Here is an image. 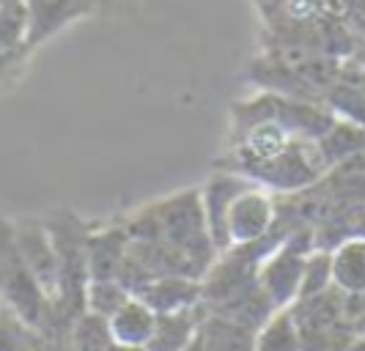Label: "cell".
Wrapping results in <instances>:
<instances>
[{
	"mask_svg": "<svg viewBox=\"0 0 365 351\" xmlns=\"http://www.w3.org/2000/svg\"><path fill=\"white\" fill-rule=\"evenodd\" d=\"M28 28H31V14L28 3L17 0H3L0 3V63H3V77L22 66V50L28 41Z\"/></svg>",
	"mask_w": 365,
	"mask_h": 351,
	"instance_id": "8fae6325",
	"label": "cell"
},
{
	"mask_svg": "<svg viewBox=\"0 0 365 351\" xmlns=\"http://www.w3.org/2000/svg\"><path fill=\"white\" fill-rule=\"evenodd\" d=\"M96 11L93 3H28V14H31V28H28V41L22 50V63L36 53L44 41L58 36L63 28L74 25L77 19L91 17Z\"/></svg>",
	"mask_w": 365,
	"mask_h": 351,
	"instance_id": "8992f818",
	"label": "cell"
},
{
	"mask_svg": "<svg viewBox=\"0 0 365 351\" xmlns=\"http://www.w3.org/2000/svg\"><path fill=\"white\" fill-rule=\"evenodd\" d=\"M132 239L127 234V225H91L86 253H88V275L91 280H118L121 266L127 263Z\"/></svg>",
	"mask_w": 365,
	"mask_h": 351,
	"instance_id": "5b68a950",
	"label": "cell"
},
{
	"mask_svg": "<svg viewBox=\"0 0 365 351\" xmlns=\"http://www.w3.org/2000/svg\"><path fill=\"white\" fill-rule=\"evenodd\" d=\"M316 250L313 228H299L286 241L272 247L261 263H258V288L267 296V302L280 310H292L302 296V283H305V269L308 258Z\"/></svg>",
	"mask_w": 365,
	"mask_h": 351,
	"instance_id": "277c9868",
	"label": "cell"
},
{
	"mask_svg": "<svg viewBox=\"0 0 365 351\" xmlns=\"http://www.w3.org/2000/svg\"><path fill=\"white\" fill-rule=\"evenodd\" d=\"M324 108L341 121H351L365 130V66L349 58L324 96Z\"/></svg>",
	"mask_w": 365,
	"mask_h": 351,
	"instance_id": "52a82bcc",
	"label": "cell"
},
{
	"mask_svg": "<svg viewBox=\"0 0 365 351\" xmlns=\"http://www.w3.org/2000/svg\"><path fill=\"white\" fill-rule=\"evenodd\" d=\"M63 351H66V349H63Z\"/></svg>",
	"mask_w": 365,
	"mask_h": 351,
	"instance_id": "44dd1931",
	"label": "cell"
},
{
	"mask_svg": "<svg viewBox=\"0 0 365 351\" xmlns=\"http://www.w3.org/2000/svg\"><path fill=\"white\" fill-rule=\"evenodd\" d=\"M0 351H63V346L41 330L25 324L22 318L3 308L0 318Z\"/></svg>",
	"mask_w": 365,
	"mask_h": 351,
	"instance_id": "5bb4252c",
	"label": "cell"
},
{
	"mask_svg": "<svg viewBox=\"0 0 365 351\" xmlns=\"http://www.w3.org/2000/svg\"><path fill=\"white\" fill-rule=\"evenodd\" d=\"M115 346L118 343L113 340L108 318L88 310L74 321L66 335V351H115Z\"/></svg>",
	"mask_w": 365,
	"mask_h": 351,
	"instance_id": "9a60e30c",
	"label": "cell"
},
{
	"mask_svg": "<svg viewBox=\"0 0 365 351\" xmlns=\"http://www.w3.org/2000/svg\"><path fill=\"white\" fill-rule=\"evenodd\" d=\"M138 299L146 302L157 315L182 313L203 308V280L195 278H157L138 291Z\"/></svg>",
	"mask_w": 365,
	"mask_h": 351,
	"instance_id": "ba28073f",
	"label": "cell"
},
{
	"mask_svg": "<svg viewBox=\"0 0 365 351\" xmlns=\"http://www.w3.org/2000/svg\"><path fill=\"white\" fill-rule=\"evenodd\" d=\"M332 256V288L349 299H365V239L349 236Z\"/></svg>",
	"mask_w": 365,
	"mask_h": 351,
	"instance_id": "30bf717a",
	"label": "cell"
},
{
	"mask_svg": "<svg viewBox=\"0 0 365 351\" xmlns=\"http://www.w3.org/2000/svg\"><path fill=\"white\" fill-rule=\"evenodd\" d=\"M113 340L124 349H146L157 327V313L140 302L138 296L127 299L115 313L108 318Z\"/></svg>",
	"mask_w": 365,
	"mask_h": 351,
	"instance_id": "9c48e42d",
	"label": "cell"
},
{
	"mask_svg": "<svg viewBox=\"0 0 365 351\" xmlns=\"http://www.w3.org/2000/svg\"><path fill=\"white\" fill-rule=\"evenodd\" d=\"M124 225L132 241H151L168 250L182 263L187 278L203 280L220 258L215 239L209 234L203 195L195 187L135 209Z\"/></svg>",
	"mask_w": 365,
	"mask_h": 351,
	"instance_id": "6da1fadb",
	"label": "cell"
},
{
	"mask_svg": "<svg viewBox=\"0 0 365 351\" xmlns=\"http://www.w3.org/2000/svg\"><path fill=\"white\" fill-rule=\"evenodd\" d=\"M127 299H132V294L118 280H91L86 291V310L110 318Z\"/></svg>",
	"mask_w": 365,
	"mask_h": 351,
	"instance_id": "e0dca14e",
	"label": "cell"
},
{
	"mask_svg": "<svg viewBox=\"0 0 365 351\" xmlns=\"http://www.w3.org/2000/svg\"><path fill=\"white\" fill-rule=\"evenodd\" d=\"M256 351H302L292 310H280L264 324V330L256 337Z\"/></svg>",
	"mask_w": 365,
	"mask_h": 351,
	"instance_id": "2e32d148",
	"label": "cell"
},
{
	"mask_svg": "<svg viewBox=\"0 0 365 351\" xmlns=\"http://www.w3.org/2000/svg\"><path fill=\"white\" fill-rule=\"evenodd\" d=\"M0 291H3L6 310H11L25 324L55 337L66 349V335L58 324L53 296L44 291V285L25 266V261L19 258L9 236H3V253H0Z\"/></svg>",
	"mask_w": 365,
	"mask_h": 351,
	"instance_id": "3957f363",
	"label": "cell"
},
{
	"mask_svg": "<svg viewBox=\"0 0 365 351\" xmlns=\"http://www.w3.org/2000/svg\"><path fill=\"white\" fill-rule=\"evenodd\" d=\"M203 211L217 253L256 247L272 236L280 198L269 189L242 179L237 173L217 170L201 187Z\"/></svg>",
	"mask_w": 365,
	"mask_h": 351,
	"instance_id": "7a4b0ae2",
	"label": "cell"
},
{
	"mask_svg": "<svg viewBox=\"0 0 365 351\" xmlns=\"http://www.w3.org/2000/svg\"><path fill=\"white\" fill-rule=\"evenodd\" d=\"M206 321V310H182V313L157 315V327L151 335V343L146 351H187L201 335V327Z\"/></svg>",
	"mask_w": 365,
	"mask_h": 351,
	"instance_id": "7c38bea8",
	"label": "cell"
},
{
	"mask_svg": "<svg viewBox=\"0 0 365 351\" xmlns=\"http://www.w3.org/2000/svg\"><path fill=\"white\" fill-rule=\"evenodd\" d=\"M332 288V256L327 250H313L308 258V269H305V283H302V299H313V296L327 294Z\"/></svg>",
	"mask_w": 365,
	"mask_h": 351,
	"instance_id": "ac0fdd59",
	"label": "cell"
},
{
	"mask_svg": "<svg viewBox=\"0 0 365 351\" xmlns=\"http://www.w3.org/2000/svg\"><path fill=\"white\" fill-rule=\"evenodd\" d=\"M258 332L222 315H209L201 327L203 351H256Z\"/></svg>",
	"mask_w": 365,
	"mask_h": 351,
	"instance_id": "4fadbf2b",
	"label": "cell"
},
{
	"mask_svg": "<svg viewBox=\"0 0 365 351\" xmlns=\"http://www.w3.org/2000/svg\"><path fill=\"white\" fill-rule=\"evenodd\" d=\"M187 351H203V340H201V335H198V340H195V343H192V346H190V349Z\"/></svg>",
	"mask_w": 365,
	"mask_h": 351,
	"instance_id": "ffe728a7",
	"label": "cell"
},
{
	"mask_svg": "<svg viewBox=\"0 0 365 351\" xmlns=\"http://www.w3.org/2000/svg\"><path fill=\"white\" fill-rule=\"evenodd\" d=\"M354 236H360V239H365V211L357 217V225H354Z\"/></svg>",
	"mask_w": 365,
	"mask_h": 351,
	"instance_id": "d6986e66",
	"label": "cell"
}]
</instances>
